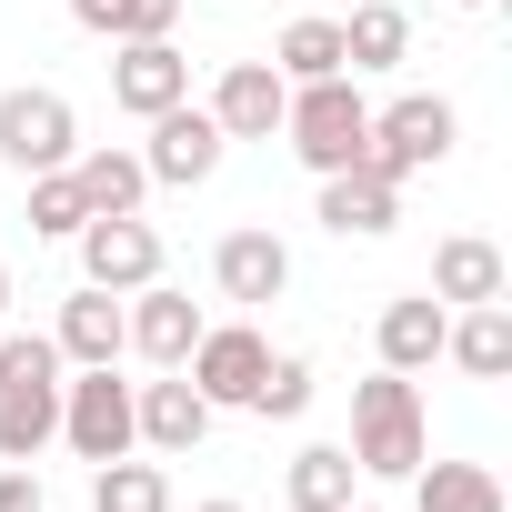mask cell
<instances>
[{"label":"cell","mask_w":512,"mask_h":512,"mask_svg":"<svg viewBox=\"0 0 512 512\" xmlns=\"http://www.w3.org/2000/svg\"><path fill=\"white\" fill-rule=\"evenodd\" d=\"M71 21L101 41H171L181 31V0H71Z\"/></svg>","instance_id":"24"},{"label":"cell","mask_w":512,"mask_h":512,"mask_svg":"<svg viewBox=\"0 0 512 512\" xmlns=\"http://www.w3.org/2000/svg\"><path fill=\"white\" fill-rule=\"evenodd\" d=\"M61 372L51 332H0V462H41L61 442Z\"/></svg>","instance_id":"1"},{"label":"cell","mask_w":512,"mask_h":512,"mask_svg":"<svg viewBox=\"0 0 512 512\" xmlns=\"http://www.w3.org/2000/svg\"><path fill=\"white\" fill-rule=\"evenodd\" d=\"M251 412H262V422H302L312 412V362L302 352H272V372L251 382Z\"/></svg>","instance_id":"28"},{"label":"cell","mask_w":512,"mask_h":512,"mask_svg":"<svg viewBox=\"0 0 512 512\" xmlns=\"http://www.w3.org/2000/svg\"><path fill=\"white\" fill-rule=\"evenodd\" d=\"M221 121L211 111H191V101H171V111H151V151H141V171H151V191H201L211 171H221Z\"/></svg>","instance_id":"9"},{"label":"cell","mask_w":512,"mask_h":512,"mask_svg":"<svg viewBox=\"0 0 512 512\" xmlns=\"http://www.w3.org/2000/svg\"><path fill=\"white\" fill-rule=\"evenodd\" d=\"M111 101H121L131 121H151V111L191 101V61H181L171 41H111Z\"/></svg>","instance_id":"13"},{"label":"cell","mask_w":512,"mask_h":512,"mask_svg":"<svg viewBox=\"0 0 512 512\" xmlns=\"http://www.w3.org/2000/svg\"><path fill=\"white\" fill-rule=\"evenodd\" d=\"M51 352L71 362V372H91V362H121L131 352V332H121V292H71L61 302V322H51Z\"/></svg>","instance_id":"16"},{"label":"cell","mask_w":512,"mask_h":512,"mask_svg":"<svg viewBox=\"0 0 512 512\" xmlns=\"http://www.w3.org/2000/svg\"><path fill=\"white\" fill-rule=\"evenodd\" d=\"M392 221H402V181H382L372 161L322 171V231H342V241H382Z\"/></svg>","instance_id":"14"},{"label":"cell","mask_w":512,"mask_h":512,"mask_svg":"<svg viewBox=\"0 0 512 512\" xmlns=\"http://www.w3.org/2000/svg\"><path fill=\"white\" fill-rule=\"evenodd\" d=\"M342 11H352V0H342Z\"/></svg>","instance_id":"34"},{"label":"cell","mask_w":512,"mask_h":512,"mask_svg":"<svg viewBox=\"0 0 512 512\" xmlns=\"http://www.w3.org/2000/svg\"><path fill=\"white\" fill-rule=\"evenodd\" d=\"M452 11H492V0H452Z\"/></svg>","instance_id":"33"},{"label":"cell","mask_w":512,"mask_h":512,"mask_svg":"<svg viewBox=\"0 0 512 512\" xmlns=\"http://www.w3.org/2000/svg\"><path fill=\"white\" fill-rule=\"evenodd\" d=\"M71 241H81V282H91V292H141V282H161V231H151L141 211H91Z\"/></svg>","instance_id":"7"},{"label":"cell","mask_w":512,"mask_h":512,"mask_svg":"<svg viewBox=\"0 0 512 512\" xmlns=\"http://www.w3.org/2000/svg\"><path fill=\"white\" fill-rule=\"evenodd\" d=\"M412 61V11H392V0H352L342 21V71L372 81V71H402Z\"/></svg>","instance_id":"19"},{"label":"cell","mask_w":512,"mask_h":512,"mask_svg":"<svg viewBox=\"0 0 512 512\" xmlns=\"http://www.w3.org/2000/svg\"><path fill=\"white\" fill-rule=\"evenodd\" d=\"M272 71H282V81H332V71H342V21H332V11H302V21L272 41Z\"/></svg>","instance_id":"25"},{"label":"cell","mask_w":512,"mask_h":512,"mask_svg":"<svg viewBox=\"0 0 512 512\" xmlns=\"http://www.w3.org/2000/svg\"><path fill=\"white\" fill-rule=\"evenodd\" d=\"M121 332H131V352L151 372H181L191 342H201V302L171 292V282H141V292H121Z\"/></svg>","instance_id":"10"},{"label":"cell","mask_w":512,"mask_h":512,"mask_svg":"<svg viewBox=\"0 0 512 512\" xmlns=\"http://www.w3.org/2000/svg\"><path fill=\"white\" fill-rule=\"evenodd\" d=\"M131 432H141V452L181 462V452H201V432H211V402L191 392V372H161V382H131Z\"/></svg>","instance_id":"12"},{"label":"cell","mask_w":512,"mask_h":512,"mask_svg":"<svg viewBox=\"0 0 512 512\" xmlns=\"http://www.w3.org/2000/svg\"><path fill=\"white\" fill-rule=\"evenodd\" d=\"M61 442L101 472V462H121V452H141V432H131V382H111V362H91L81 382H61Z\"/></svg>","instance_id":"6"},{"label":"cell","mask_w":512,"mask_h":512,"mask_svg":"<svg viewBox=\"0 0 512 512\" xmlns=\"http://www.w3.org/2000/svg\"><path fill=\"white\" fill-rule=\"evenodd\" d=\"M342 512H382V502H362V492H352V502H342Z\"/></svg>","instance_id":"32"},{"label":"cell","mask_w":512,"mask_h":512,"mask_svg":"<svg viewBox=\"0 0 512 512\" xmlns=\"http://www.w3.org/2000/svg\"><path fill=\"white\" fill-rule=\"evenodd\" d=\"M442 332H452V312H442L432 292H402V302H382L372 352H382V372H432V362H442Z\"/></svg>","instance_id":"17"},{"label":"cell","mask_w":512,"mask_h":512,"mask_svg":"<svg viewBox=\"0 0 512 512\" xmlns=\"http://www.w3.org/2000/svg\"><path fill=\"white\" fill-rule=\"evenodd\" d=\"M81 221H91L81 181H71V171H31V241H71Z\"/></svg>","instance_id":"27"},{"label":"cell","mask_w":512,"mask_h":512,"mask_svg":"<svg viewBox=\"0 0 512 512\" xmlns=\"http://www.w3.org/2000/svg\"><path fill=\"white\" fill-rule=\"evenodd\" d=\"M191 512H241V502H191Z\"/></svg>","instance_id":"31"},{"label":"cell","mask_w":512,"mask_h":512,"mask_svg":"<svg viewBox=\"0 0 512 512\" xmlns=\"http://www.w3.org/2000/svg\"><path fill=\"white\" fill-rule=\"evenodd\" d=\"M211 282H221V302H282L292 292V251L272 231H221L211 241Z\"/></svg>","instance_id":"15"},{"label":"cell","mask_w":512,"mask_h":512,"mask_svg":"<svg viewBox=\"0 0 512 512\" xmlns=\"http://www.w3.org/2000/svg\"><path fill=\"white\" fill-rule=\"evenodd\" d=\"M442 362H462L472 382H502V372H512V312H502V302H472V312H452V332H442Z\"/></svg>","instance_id":"21"},{"label":"cell","mask_w":512,"mask_h":512,"mask_svg":"<svg viewBox=\"0 0 512 512\" xmlns=\"http://www.w3.org/2000/svg\"><path fill=\"white\" fill-rule=\"evenodd\" d=\"M71 151H81V111L61 91H41V81L0 91V161H11L21 181L31 171H71Z\"/></svg>","instance_id":"5"},{"label":"cell","mask_w":512,"mask_h":512,"mask_svg":"<svg viewBox=\"0 0 512 512\" xmlns=\"http://www.w3.org/2000/svg\"><path fill=\"white\" fill-rule=\"evenodd\" d=\"M0 322H11V262H0Z\"/></svg>","instance_id":"30"},{"label":"cell","mask_w":512,"mask_h":512,"mask_svg":"<svg viewBox=\"0 0 512 512\" xmlns=\"http://www.w3.org/2000/svg\"><path fill=\"white\" fill-rule=\"evenodd\" d=\"M372 482H412L422 472V452H432V422H422V392H412V372H372V382H352V442H342Z\"/></svg>","instance_id":"2"},{"label":"cell","mask_w":512,"mask_h":512,"mask_svg":"<svg viewBox=\"0 0 512 512\" xmlns=\"http://www.w3.org/2000/svg\"><path fill=\"white\" fill-rule=\"evenodd\" d=\"M191 392L211 402V412H251V382L272 372V342L251 332V322H201V342H191Z\"/></svg>","instance_id":"8"},{"label":"cell","mask_w":512,"mask_h":512,"mask_svg":"<svg viewBox=\"0 0 512 512\" xmlns=\"http://www.w3.org/2000/svg\"><path fill=\"white\" fill-rule=\"evenodd\" d=\"M71 181H81L91 211H141V201H151V171H141V151H121V141H111V151L81 141V151H71Z\"/></svg>","instance_id":"22"},{"label":"cell","mask_w":512,"mask_h":512,"mask_svg":"<svg viewBox=\"0 0 512 512\" xmlns=\"http://www.w3.org/2000/svg\"><path fill=\"white\" fill-rule=\"evenodd\" d=\"M0 512H51V492L31 482V462H11V472H0Z\"/></svg>","instance_id":"29"},{"label":"cell","mask_w":512,"mask_h":512,"mask_svg":"<svg viewBox=\"0 0 512 512\" xmlns=\"http://www.w3.org/2000/svg\"><path fill=\"white\" fill-rule=\"evenodd\" d=\"M352 492H362V462H352L342 442H302V452L282 462V502H292V512H342Z\"/></svg>","instance_id":"20"},{"label":"cell","mask_w":512,"mask_h":512,"mask_svg":"<svg viewBox=\"0 0 512 512\" xmlns=\"http://www.w3.org/2000/svg\"><path fill=\"white\" fill-rule=\"evenodd\" d=\"M452 131H462V111H452L442 91H402L392 111H372V141H362V161H372L382 181H412V171L452 161Z\"/></svg>","instance_id":"4"},{"label":"cell","mask_w":512,"mask_h":512,"mask_svg":"<svg viewBox=\"0 0 512 512\" xmlns=\"http://www.w3.org/2000/svg\"><path fill=\"white\" fill-rule=\"evenodd\" d=\"M412 512H502V482H492V462H432V452H422Z\"/></svg>","instance_id":"23"},{"label":"cell","mask_w":512,"mask_h":512,"mask_svg":"<svg viewBox=\"0 0 512 512\" xmlns=\"http://www.w3.org/2000/svg\"><path fill=\"white\" fill-rule=\"evenodd\" d=\"M282 141H292V161H302L312 181H322V171H352L362 141H372V101H362V81H352V71H332V81H292Z\"/></svg>","instance_id":"3"},{"label":"cell","mask_w":512,"mask_h":512,"mask_svg":"<svg viewBox=\"0 0 512 512\" xmlns=\"http://www.w3.org/2000/svg\"><path fill=\"white\" fill-rule=\"evenodd\" d=\"M502 282H512V272H502V251H492L482 231H452V241L432 251V302H442V312H472V302H502Z\"/></svg>","instance_id":"18"},{"label":"cell","mask_w":512,"mask_h":512,"mask_svg":"<svg viewBox=\"0 0 512 512\" xmlns=\"http://www.w3.org/2000/svg\"><path fill=\"white\" fill-rule=\"evenodd\" d=\"M211 121H221V141H282V111H292V81L272 71V61H231L221 81H211V101H201Z\"/></svg>","instance_id":"11"},{"label":"cell","mask_w":512,"mask_h":512,"mask_svg":"<svg viewBox=\"0 0 512 512\" xmlns=\"http://www.w3.org/2000/svg\"><path fill=\"white\" fill-rule=\"evenodd\" d=\"M91 512H171V472L161 462H101L91 472Z\"/></svg>","instance_id":"26"}]
</instances>
